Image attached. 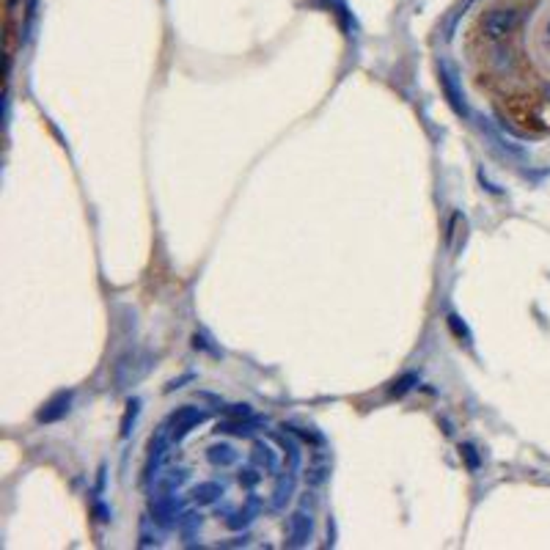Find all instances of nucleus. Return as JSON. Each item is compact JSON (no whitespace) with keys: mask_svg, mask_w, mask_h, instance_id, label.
<instances>
[{"mask_svg":"<svg viewBox=\"0 0 550 550\" xmlns=\"http://www.w3.org/2000/svg\"><path fill=\"white\" fill-rule=\"evenodd\" d=\"M451 39L465 66L507 80L512 124L550 132V0H465Z\"/></svg>","mask_w":550,"mask_h":550,"instance_id":"obj_1","label":"nucleus"}]
</instances>
